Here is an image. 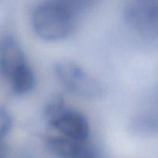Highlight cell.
Segmentation results:
<instances>
[{"mask_svg":"<svg viewBox=\"0 0 158 158\" xmlns=\"http://www.w3.org/2000/svg\"><path fill=\"white\" fill-rule=\"evenodd\" d=\"M46 146L58 158H100L97 151L87 141L72 140L63 136H50Z\"/></svg>","mask_w":158,"mask_h":158,"instance_id":"obj_6","label":"cell"},{"mask_svg":"<svg viewBox=\"0 0 158 158\" xmlns=\"http://www.w3.org/2000/svg\"><path fill=\"white\" fill-rule=\"evenodd\" d=\"M54 71L62 86L74 95L82 98L97 99L103 94L102 83L74 62L59 61L55 64Z\"/></svg>","mask_w":158,"mask_h":158,"instance_id":"obj_3","label":"cell"},{"mask_svg":"<svg viewBox=\"0 0 158 158\" xmlns=\"http://www.w3.org/2000/svg\"><path fill=\"white\" fill-rule=\"evenodd\" d=\"M12 126V119L6 110L0 108V143L9 132Z\"/></svg>","mask_w":158,"mask_h":158,"instance_id":"obj_7","label":"cell"},{"mask_svg":"<svg viewBox=\"0 0 158 158\" xmlns=\"http://www.w3.org/2000/svg\"><path fill=\"white\" fill-rule=\"evenodd\" d=\"M31 23L40 39L47 42L59 41L73 32V12L58 1L46 2L33 9Z\"/></svg>","mask_w":158,"mask_h":158,"instance_id":"obj_1","label":"cell"},{"mask_svg":"<svg viewBox=\"0 0 158 158\" xmlns=\"http://www.w3.org/2000/svg\"><path fill=\"white\" fill-rule=\"evenodd\" d=\"M29 64L26 63L21 46L12 37H6L0 41V73L10 81Z\"/></svg>","mask_w":158,"mask_h":158,"instance_id":"obj_5","label":"cell"},{"mask_svg":"<svg viewBox=\"0 0 158 158\" xmlns=\"http://www.w3.org/2000/svg\"><path fill=\"white\" fill-rule=\"evenodd\" d=\"M125 15L129 24L140 33H158V0H129Z\"/></svg>","mask_w":158,"mask_h":158,"instance_id":"obj_4","label":"cell"},{"mask_svg":"<svg viewBox=\"0 0 158 158\" xmlns=\"http://www.w3.org/2000/svg\"><path fill=\"white\" fill-rule=\"evenodd\" d=\"M48 124L60 136L72 140L87 141L90 127L81 112L66 106L61 95H56L46 103L43 113Z\"/></svg>","mask_w":158,"mask_h":158,"instance_id":"obj_2","label":"cell"}]
</instances>
